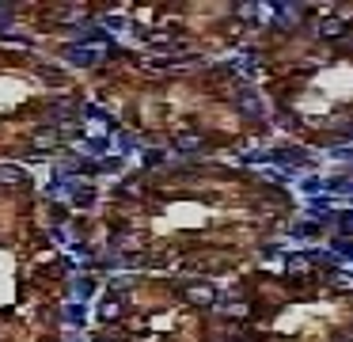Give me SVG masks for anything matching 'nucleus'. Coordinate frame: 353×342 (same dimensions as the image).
Returning <instances> with one entry per match:
<instances>
[{"label":"nucleus","instance_id":"obj_1","mask_svg":"<svg viewBox=\"0 0 353 342\" xmlns=\"http://www.w3.org/2000/svg\"><path fill=\"white\" fill-rule=\"evenodd\" d=\"M69 61H76V65H95V61H99V53H95V50H80V46H72V50H69Z\"/></svg>","mask_w":353,"mask_h":342},{"label":"nucleus","instance_id":"obj_2","mask_svg":"<svg viewBox=\"0 0 353 342\" xmlns=\"http://www.w3.org/2000/svg\"><path fill=\"white\" fill-rule=\"evenodd\" d=\"M190 300H198V304H209V300H213V289H209V285H194V289H190Z\"/></svg>","mask_w":353,"mask_h":342},{"label":"nucleus","instance_id":"obj_3","mask_svg":"<svg viewBox=\"0 0 353 342\" xmlns=\"http://www.w3.org/2000/svg\"><path fill=\"white\" fill-rule=\"evenodd\" d=\"M0 179H8V183H19V179H23V175H19L16 167H0Z\"/></svg>","mask_w":353,"mask_h":342},{"label":"nucleus","instance_id":"obj_4","mask_svg":"<svg viewBox=\"0 0 353 342\" xmlns=\"http://www.w3.org/2000/svg\"><path fill=\"white\" fill-rule=\"evenodd\" d=\"M198 145H201V141H198V137H190V133L179 137V148H186V152H190V148H198Z\"/></svg>","mask_w":353,"mask_h":342},{"label":"nucleus","instance_id":"obj_5","mask_svg":"<svg viewBox=\"0 0 353 342\" xmlns=\"http://www.w3.org/2000/svg\"><path fill=\"white\" fill-rule=\"evenodd\" d=\"M342 31V23H338V19H330V23H323V34H338Z\"/></svg>","mask_w":353,"mask_h":342},{"label":"nucleus","instance_id":"obj_6","mask_svg":"<svg viewBox=\"0 0 353 342\" xmlns=\"http://www.w3.org/2000/svg\"><path fill=\"white\" fill-rule=\"evenodd\" d=\"M69 319H72V323H80V319H84V304H80V308H69Z\"/></svg>","mask_w":353,"mask_h":342},{"label":"nucleus","instance_id":"obj_7","mask_svg":"<svg viewBox=\"0 0 353 342\" xmlns=\"http://www.w3.org/2000/svg\"><path fill=\"white\" fill-rule=\"evenodd\" d=\"M160 160H164V152H148V156H145V163H148V167H156Z\"/></svg>","mask_w":353,"mask_h":342},{"label":"nucleus","instance_id":"obj_8","mask_svg":"<svg viewBox=\"0 0 353 342\" xmlns=\"http://www.w3.org/2000/svg\"><path fill=\"white\" fill-rule=\"evenodd\" d=\"M334 247H338V251H342V255H345V259H349V255H353V243H342V239H338Z\"/></svg>","mask_w":353,"mask_h":342}]
</instances>
